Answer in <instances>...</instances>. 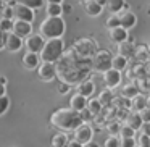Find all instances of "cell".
Instances as JSON below:
<instances>
[{
  "label": "cell",
  "mask_w": 150,
  "mask_h": 147,
  "mask_svg": "<svg viewBox=\"0 0 150 147\" xmlns=\"http://www.w3.org/2000/svg\"><path fill=\"white\" fill-rule=\"evenodd\" d=\"M139 115H140V118H142L144 124H150V108H144Z\"/></svg>",
  "instance_id": "7bdbcfd3"
},
{
  "label": "cell",
  "mask_w": 150,
  "mask_h": 147,
  "mask_svg": "<svg viewBox=\"0 0 150 147\" xmlns=\"http://www.w3.org/2000/svg\"><path fill=\"white\" fill-rule=\"evenodd\" d=\"M140 92L139 86H137V82H131V84H124L123 87H121V97L127 99V100H131V99H134L137 94Z\"/></svg>",
  "instance_id": "603a6c76"
},
{
  "label": "cell",
  "mask_w": 150,
  "mask_h": 147,
  "mask_svg": "<svg viewBox=\"0 0 150 147\" xmlns=\"http://www.w3.org/2000/svg\"><path fill=\"white\" fill-rule=\"evenodd\" d=\"M103 147H121V137L120 136H108L105 139Z\"/></svg>",
  "instance_id": "e575fe53"
},
{
  "label": "cell",
  "mask_w": 150,
  "mask_h": 147,
  "mask_svg": "<svg viewBox=\"0 0 150 147\" xmlns=\"http://www.w3.org/2000/svg\"><path fill=\"white\" fill-rule=\"evenodd\" d=\"M81 4H87V2H91V0H79Z\"/></svg>",
  "instance_id": "9f6ffc18"
},
{
  "label": "cell",
  "mask_w": 150,
  "mask_h": 147,
  "mask_svg": "<svg viewBox=\"0 0 150 147\" xmlns=\"http://www.w3.org/2000/svg\"><path fill=\"white\" fill-rule=\"evenodd\" d=\"M95 2H97L98 5H102V7L105 8V5H107V2H108V0H95Z\"/></svg>",
  "instance_id": "f907efd6"
},
{
  "label": "cell",
  "mask_w": 150,
  "mask_h": 147,
  "mask_svg": "<svg viewBox=\"0 0 150 147\" xmlns=\"http://www.w3.org/2000/svg\"><path fill=\"white\" fill-rule=\"evenodd\" d=\"M4 95H7V87H5V84L0 82V97H4Z\"/></svg>",
  "instance_id": "c3c4849f"
},
{
  "label": "cell",
  "mask_w": 150,
  "mask_h": 147,
  "mask_svg": "<svg viewBox=\"0 0 150 147\" xmlns=\"http://www.w3.org/2000/svg\"><path fill=\"white\" fill-rule=\"evenodd\" d=\"M2 18H7V20H11V18H13V5H7V7L2 10Z\"/></svg>",
  "instance_id": "60d3db41"
},
{
  "label": "cell",
  "mask_w": 150,
  "mask_h": 147,
  "mask_svg": "<svg viewBox=\"0 0 150 147\" xmlns=\"http://www.w3.org/2000/svg\"><path fill=\"white\" fill-rule=\"evenodd\" d=\"M23 39L21 37H18L16 34L13 33H8L7 37H5V49L8 50V52H18V50L23 47Z\"/></svg>",
  "instance_id": "e0dca14e"
},
{
  "label": "cell",
  "mask_w": 150,
  "mask_h": 147,
  "mask_svg": "<svg viewBox=\"0 0 150 147\" xmlns=\"http://www.w3.org/2000/svg\"><path fill=\"white\" fill-rule=\"evenodd\" d=\"M69 89H71V86H69V84H66V82L60 81V84H58V92H60V94H68Z\"/></svg>",
  "instance_id": "ee69618b"
},
{
  "label": "cell",
  "mask_w": 150,
  "mask_h": 147,
  "mask_svg": "<svg viewBox=\"0 0 150 147\" xmlns=\"http://www.w3.org/2000/svg\"><path fill=\"white\" fill-rule=\"evenodd\" d=\"M47 16H52V18H57V16H62L63 15V5H58V4H47Z\"/></svg>",
  "instance_id": "4dcf8cb0"
},
{
  "label": "cell",
  "mask_w": 150,
  "mask_h": 147,
  "mask_svg": "<svg viewBox=\"0 0 150 147\" xmlns=\"http://www.w3.org/2000/svg\"><path fill=\"white\" fill-rule=\"evenodd\" d=\"M81 118H82V123H91V121L94 120L95 116L87 110V108H86V110H82V111H81Z\"/></svg>",
  "instance_id": "b9f144b4"
},
{
  "label": "cell",
  "mask_w": 150,
  "mask_h": 147,
  "mask_svg": "<svg viewBox=\"0 0 150 147\" xmlns=\"http://www.w3.org/2000/svg\"><path fill=\"white\" fill-rule=\"evenodd\" d=\"M87 108L89 111H91L94 116H97V115H100L102 113V110H103V107H102V104L98 102V99H94V97H91V99H87Z\"/></svg>",
  "instance_id": "f546056e"
},
{
  "label": "cell",
  "mask_w": 150,
  "mask_h": 147,
  "mask_svg": "<svg viewBox=\"0 0 150 147\" xmlns=\"http://www.w3.org/2000/svg\"><path fill=\"white\" fill-rule=\"evenodd\" d=\"M86 107H87V99H86L84 95L78 94V92L71 95V99H69V108H71V110L81 113L82 110H86Z\"/></svg>",
  "instance_id": "ac0fdd59"
},
{
  "label": "cell",
  "mask_w": 150,
  "mask_h": 147,
  "mask_svg": "<svg viewBox=\"0 0 150 147\" xmlns=\"http://www.w3.org/2000/svg\"><path fill=\"white\" fill-rule=\"evenodd\" d=\"M140 133L150 136V124H142V128H140Z\"/></svg>",
  "instance_id": "bcb514c9"
},
{
  "label": "cell",
  "mask_w": 150,
  "mask_h": 147,
  "mask_svg": "<svg viewBox=\"0 0 150 147\" xmlns=\"http://www.w3.org/2000/svg\"><path fill=\"white\" fill-rule=\"evenodd\" d=\"M147 108H150V94L147 95Z\"/></svg>",
  "instance_id": "11a10c76"
},
{
  "label": "cell",
  "mask_w": 150,
  "mask_h": 147,
  "mask_svg": "<svg viewBox=\"0 0 150 147\" xmlns=\"http://www.w3.org/2000/svg\"><path fill=\"white\" fill-rule=\"evenodd\" d=\"M136 42L134 40H131V37L126 40V42H123V44H120L118 45V53L120 55H123V57H126L127 60L129 58H132L134 57V53H136Z\"/></svg>",
  "instance_id": "d6986e66"
},
{
  "label": "cell",
  "mask_w": 150,
  "mask_h": 147,
  "mask_svg": "<svg viewBox=\"0 0 150 147\" xmlns=\"http://www.w3.org/2000/svg\"><path fill=\"white\" fill-rule=\"evenodd\" d=\"M76 92L81 95H84L86 99H91L92 95H94L95 92V82L92 81V79H84V81H81L78 84V87H76Z\"/></svg>",
  "instance_id": "9a60e30c"
},
{
  "label": "cell",
  "mask_w": 150,
  "mask_h": 147,
  "mask_svg": "<svg viewBox=\"0 0 150 147\" xmlns=\"http://www.w3.org/2000/svg\"><path fill=\"white\" fill-rule=\"evenodd\" d=\"M5 37H7V34H5L4 31H0V50L5 47Z\"/></svg>",
  "instance_id": "f6af8a7d"
},
{
  "label": "cell",
  "mask_w": 150,
  "mask_h": 147,
  "mask_svg": "<svg viewBox=\"0 0 150 147\" xmlns=\"http://www.w3.org/2000/svg\"><path fill=\"white\" fill-rule=\"evenodd\" d=\"M120 23H121V28H124L126 31L132 29V28H136L137 21H139V18H137V15L134 13L132 10H124L121 11L120 15Z\"/></svg>",
  "instance_id": "7c38bea8"
},
{
  "label": "cell",
  "mask_w": 150,
  "mask_h": 147,
  "mask_svg": "<svg viewBox=\"0 0 150 147\" xmlns=\"http://www.w3.org/2000/svg\"><path fill=\"white\" fill-rule=\"evenodd\" d=\"M47 4H58V5H62L63 0H47Z\"/></svg>",
  "instance_id": "681fc988"
},
{
  "label": "cell",
  "mask_w": 150,
  "mask_h": 147,
  "mask_svg": "<svg viewBox=\"0 0 150 147\" xmlns=\"http://www.w3.org/2000/svg\"><path fill=\"white\" fill-rule=\"evenodd\" d=\"M13 23L15 21L7 20V18H2V20H0V31H4V33H11V31H13Z\"/></svg>",
  "instance_id": "8d00e7d4"
},
{
  "label": "cell",
  "mask_w": 150,
  "mask_h": 147,
  "mask_svg": "<svg viewBox=\"0 0 150 147\" xmlns=\"http://www.w3.org/2000/svg\"><path fill=\"white\" fill-rule=\"evenodd\" d=\"M98 102L102 104V107L107 108V107H111V104H113V92L110 91V89H103V91L98 94Z\"/></svg>",
  "instance_id": "f1b7e54d"
},
{
  "label": "cell",
  "mask_w": 150,
  "mask_h": 147,
  "mask_svg": "<svg viewBox=\"0 0 150 147\" xmlns=\"http://www.w3.org/2000/svg\"><path fill=\"white\" fill-rule=\"evenodd\" d=\"M121 81H123V75L116 70H108L107 73H103V84L107 86V89L113 91L118 86H121Z\"/></svg>",
  "instance_id": "30bf717a"
},
{
  "label": "cell",
  "mask_w": 150,
  "mask_h": 147,
  "mask_svg": "<svg viewBox=\"0 0 150 147\" xmlns=\"http://www.w3.org/2000/svg\"><path fill=\"white\" fill-rule=\"evenodd\" d=\"M37 76H39L40 81H45L50 82L57 78V68H55V63H47L42 62L39 66H37Z\"/></svg>",
  "instance_id": "ba28073f"
},
{
  "label": "cell",
  "mask_w": 150,
  "mask_h": 147,
  "mask_svg": "<svg viewBox=\"0 0 150 147\" xmlns=\"http://www.w3.org/2000/svg\"><path fill=\"white\" fill-rule=\"evenodd\" d=\"M108 37H110V40L113 44H116V45H120V44L126 42L127 39H129V31H126L124 28H115V29H110L108 31Z\"/></svg>",
  "instance_id": "4fadbf2b"
},
{
  "label": "cell",
  "mask_w": 150,
  "mask_h": 147,
  "mask_svg": "<svg viewBox=\"0 0 150 147\" xmlns=\"http://www.w3.org/2000/svg\"><path fill=\"white\" fill-rule=\"evenodd\" d=\"M74 141H78L81 146H87L94 141V128L91 126V123H82L74 131Z\"/></svg>",
  "instance_id": "52a82bcc"
},
{
  "label": "cell",
  "mask_w": 150,
  "mask_h": 147,
  "mask_svg": "<svg viewBox=\"0 0 150 147\" xmlns=\"http://www.w3.org/2000/svg\"><path fill=\"white\" fill-rule=\"evenodd\" d=\"M71 50L81 58H87L92 60V57L98 52V44L95 39L92 37H81V39H76L73 44Z\"/></svg>",
  "instance_id": "5b68a950"
},
{
  "label": "cell",
  "mask_w": 150,
  "mask_h": 147,
  "mask_svg": "<svg viewBox=\"0 0 150 147\" xmlns=\"http://www.w3.org/2000/svg\"><path fill=\"white\" fill-rule=\"evenodd\" d=\"M121 147H137L136 137H124V139H121Z\"/></svg>",
  "instance_id": "ab89813d"
},
{
  "label": "cell",
  "mask_w": 150,
  "mask_h": 147,
  "mask_svg": "<svg viewBox=\"0 0 150 147\" xmlns=\"http://www.w3.org/2000/svg\"><path fill=\"white\" fill-rule=\"evenodd\" d=\"M121 121L113 120V121H108L107 123V131L110 133V136H120V131H121Z\"/></svg>",
  "instance_id": "1f68e13d"
},
{
  "label": "cell",
  "mask_w": 150,
  "mask_h": 147,
  "mask_svg": "<svg viewBox=\"0 0 150 147\" xmlns=\"http://www.w3.org/2000/svg\"><path fill=\"white\" fill-rule=\"evenodd\" d=\"M84 147H100V146H98L97 142H94V141H92L91 144H87V146H84Z\"/></svg>",
  "instance_id": "816d5d0a"
},
{
  "label": "cell",
  "mask_w": 150,
  "mask_h": 147,
  "mask_svg": "<svg viewBox=\"0 0 150 147\" xmlns=\"http://www.w3.org/2000/svg\"><path fill=\"white\" fill-rule=\"evenodd\" d=\"M144 108H147V95L142 94V92H139L134 99H131V111L140 113Z\"/></svg>",
  "instance_id": "ffe728a7"
},
{
  "label": "cell",
  "mask_w": 150,
  "mask_h": 147,
  "mask_svg": "<svg viewBox=\"0 0 150 147\" xmlns=\"http://www.w3.org/2000/svg\"><path fill=\"white\" fill-rule=\"evenodd\" d=\"M24 45H26L28 52L40 55L44 45H45V39H44L40 34H31L29 37H26V40H24Z\"/></svg>",
  "instance_id": "9c48e42d"
},
{
  "label": "cell",
  "mask_w": 150,
  "mask_h": 147,
  "mask_svg": "<svg viewBox=\"0 0 150 147\" xmlns=\"http://www.w3.org/2000/svg\"><path fill=\"white\" fill-rule=\"evenodd\" d=\"M124 124H127L129 128H132L134 131H140V128H142V124H144V121H142V118H140V115L137 113V111H129V115H127V118H126V121H124Z\"/></svg>",
  "instance_id": "7402d4cb"
},
{
  "label": "cell",
  "mask_w": 150,
  "mask_h": 147,
  "mask_svg": "<svg viewBox=\"0 0 150 147\" xmlns=\"http://www.w3.org/2000/svg\"><path fill=\"white\" fill-rule=\"evenodd\" d=\"M105 8L110 11V15H120L121 11L129 10V4L127 0H108Z\"/></svg>",
  "instance_id": "2e32d148"
},
{
  "label": "cell",
  "mask_w": 150,
  "mask_h": 147,
  "mask_svg": "<svg viewBox=\"0 0 150 147\" xmlns=\"http://www.w3.org/2000/svg\"><path fill=\"white\" fill-rule=\"evenodd\" d=\"M40 65V55L37 53H31V52H26L23 57V66L26 70H34Z\"/></svg>",
  "instance_id": "44dd1931"
},
{
  "label": "cell",
  "mask_w": 150,
  "mask_h": 147,
  "mask_svg": "<svg viewBox=\"0 0 150 147\" xmlns=\"http://www.w3.org/2000/svg\"><path fill=\"white\" fill-rule=\"evenodd\" d=\"M0 82H2V84H7V78H4V76H0Z\"/></svg>",
  "instance_id": "f5cc1de1"
},
{
  "label": "cell",
  "mask_w": 150,
  "mask_h": 147,
  "mask_svg": "<svg viewBox=\"0 0 150 147\" xmlns=\"http://www.w3.org/2000/svg\"><path fill=\"white\" fill-rule=\"evenodd\" d=\"M55 68H57V76L60 78V81L66 82L69 86H73V84L78 86L81 81L87 79L89 73L92 70V63L87 58L78 57L69 49L55 63Z\"/></svg>",
  "instance_id": "6da1fadb"
},
{
  "label": "cell",
  "mask_w": 150,
  "mask_h": 147,
  "mask_svg": "<svg viewBox=\"0 0 150 147\" xmlns=\"http://www.w3.org/2000/svg\"><path fill=\"white\" fill-rule=\"evenodd\" d=\"M50 123L52 126L58 128L62 133H69V131H76L82 124V118L79 111H74L71 108H58L52 113L50 116Z\"/></svg>",
  "instance_id": "7a4b0ae2"
},
{
  "label": "cell",
  "mask_w": 150,
  "mask_h": 147,
  "mask_svg": "<svg viewBox=\"0 0 150 147\" xmlns=\"http://www.w3.org/2000/svg\"><path fill=\"white\" fill-rule=\"evenodd\" d=\"M13 18L16 21H26V23H33L34 20V10L24 7L21 4H16L13 7Z\"/></svg>",
  "instance_id": "8fae6325"
},
{
  "label": "cell",
  "mask_w": 150,
  "mask_h": 147,
  "mask_svg": "<svg viewBox=\"0 0 150 147\" xmlns=\"http://www.w3.org/2000/svg\"><path fill=\"white\" fill-rule=\"evenodd\" d=\"M111 62H113V55L110 50H98L94 57H92L91 63H92V70L97 73H107L108 70H111Z\"/></svg>",
  "instance_id": "8992f818"
},
{
  "label": "cell",
  "mask_w": 150,
  "mask_h": 147,
  "mask_svg": "<svg viewBox=\"0 0 150 147\" xmlns=\"http://www.w3.org/2000/svg\"><path fill=\"white\" fill-rule=\"evenodd\" d=\"M136 142H137V147H150V136L139 133V136H137Z\"/></svg>",
  "instance_id": "74e56055"
},
{
  "label": "cell",
  "mask_w": 150,
  "mask_h": 147,
  "mask_svg": "<svg viewBox=\"0 0 150 147\" xmlns=\"http://www.w3.org/2000/svg\"><path fill=\"white\" fill-rule=\"evenodd\" d=\"M136 131L132 129V128H129L127 124H123L121 126V131H120V137L121 139H124V137H136Z\"/></svg>",
  "instance_id": "d590c367"
},
{
  "label": "cell",
  "mask_w": 150,
  "mask_h": 147,
  "mask_svg": "<svg viewBox=\"0 0 150 147\" xmlns=\"http://www.w3.org/2000/svg\"><path fill=\"white\" fill-rule=\"evenodd\" d=\"M5 7H7V5H5V4H4V2H2V0H0V11L4 10V8H5Z\"/></svg>",
  "instance_id": "db71d44e"
},
{
  "label": "cell",
  "mask_w": 150,
  "mask_h": 147,
  "mask_svg": "<svg viewBox=\"0 0 150 147\" xmlns=\"http://www.w3.org/2000/svg\"><path fill=\"white\" fill-rule=\"evenodd\" d=\"M65 42L63 39H49L45 40L42 52H40V62L57 63L65 53Z\"/></svg>",
  "instance_id": "277c9868"
},
{
  "label": "cell",
  "mask_w": 150,
  "mask_h": 147,
  "mask_svg": "<svg viewBox=\"0 0 150 147\" xmlns=\"http://www.w3.org/2000/svg\"><path fill=\"white\" fill-rule=\"evenodd\" d=\"M65 31H66V23L62 16H57V18L47 16L42 21V24H40L39 34L47 40L49 39H62Z\"/></svg>",
  "instance_id": "3957f363"
},
{
  "label": "cell",
  "mask_w": 150,
  "mask_h": 147,
  "mask_svg": "<svg viewBox=\"0 0 150 147\" xmlns=\"http://www.w3.org/2000/svg\"><path fill=\"white\" fill-rule=\"evenodd\" d=\"M127 76H129L131 79H134V78H139V79L145 78L147 73H145V66H144V63H136V65H132V68L127 71Z\"/></svg>",
  "instance_id": "4316f807"
},
{
  "label": "cell",
  "mask_w": 150,
  "mask_h": 147,
  "mask_svg": "<svg viewBox=\"0 0 150 147\" xmlns=\"http://www.w3.org/2000/svg\"><path fill=\"white\" fill-rule=\"evenodd\" d=\"M68 142H69L68 134L62 133V131H60V133H57V134H53L52 141H50L52 147H66V146H68Z\"/></svg>",
  "instance_id": "83f0119b"
},
{
  "label": "cell",
  "mask_w": 150,
  "mask_h": 147,
  "mask_svg": "<svg viewBox=\"0 0 150 147\" xmlns=\"http://www.w3.org/2000/svg\"><path fill=\"white\" fill-rule=\"evenodd\" d=\"M134 58L137 60V63H145L147 60H150V50L145 44L136 47V53H134Z\"/></svg>",
  "instance_id": "484cf974"
},
{
  "label": "cell",
  "mask_w": 150,
  "mask_h": 147,
  "mask_svg": "<svg viewBox=\"0 0 150 147\" xmlns=\"http://www.w3.org/2000/svg\"><path fill=\"white\" fill-rule=\"evenodd\" d=\"M105 26L108 28V31H110V29H115V28H120V26H121L120 16H118V15H108L107 21H105Z\"/></svg>",
  "instance_id": "836d02e7"
},
{
  "label": "cell",
  "mask_w": 150,
  "mask_h": 147,
  "mask_svg": "<svg viewBox=\"0 0 150 147\" xmlns=\"http://www.w3.org/2000/svg\"><path fill=\"white\" fill-rule=\"evenodd\" d=\"M84 10H86V13H87L89 16L95 18V16H100V15H102L103 7H102V5H98L95 0H91V2L84 4Z\"/></svg>",
  "instance_id": "d4e9b609"
},
{
  "label": "cell",
  "mask_w": 150,
  "mask_h": 147,
  "mask_svg": "<svg viewBox=\"0 0 150 147\" xmlns=\"http://www.w3.org/2000/svg\"><path fill=\"white\" fill-rule=\"evenodd\" d=\"M13 34H16L18 37H29L33 34V24L26 23V21H15L13 23Z\"/></svg>",
  "instance_id": "5bb4252c"
},
{
  "label": "cell",
  "mask_w": 150,
  "mask_h": 147,
  "mask_svg": "<svg viewBox=\"0 0 150 147\" xmlns=\"http://www.w3.org/2000/svg\"><path fill=\"white\" fill-rule=\"evenodd\" d=\"M44 2H45V0H18V4L24 5V7L31 8V10H36V8H42Z\"/></svg>",
  "instance_id": "d6a6232c"
},
{
  "label": "cell",
  "mask_w": 150,
  "mask_h": 147,
  "mask_svg": "<svg viewBox=\"0 0 150 147\" xmlns=\"http://www.w3.org/2000/svg\"><path fill=\"white\" fill-rule=\"evenodd\" d=\"M147 15L150 16V5H149V8H147Z\"/></svg>",
  "instance_id": "680465c9"
},
{
  "label": "cell",
  "mask_w": 150,
  "mask_h": 147,
  "mask_svg": "<svg viewBox=\"0 0 150 147\" xmlns=\"http://www.w3.org/2000/svg\"><path fill=\"white\" fill-rule=\"evenodd\" d=\"M127 66H129V60L126 58V57L123 55H113V62H111V68L116 70V71L123 73L124 70H127Z\"/></svg>",
  "instance_id": "cb8c5ba5"
},
{
  "label": "cell",
  "mask_w": 150,
  "mask_h": 147,
  "mask_svg": "<svg viewBox=\"0 0 150 147\" xmlns=\"http://www.w3.org/2000/svg\"><path fill=\"white\" fill-rule=\"evenodd\" d=\"M8 108H10V99H8V95L0 97V116L7 113Z\"/></svg>",
  "instance_id": "f35d334b"
},
{
  "label": "cell",
  "mask_w": 150,
  "mask_h": 147,
  "mask_svg": "<svg viewBox=\"0 0 150 147\" xmlns=\"http://www.w3.org/2000/svg\"><path fill=\"white\" fill-rule=\"evenodd\" d=\"M66 147H84V146H81V144H79L78 141L71 139V141H69V142H68V146H66Z\"/></svg>",
  "instance_id": "7dc6e473"
},
{
  "label": "cell",
  "mask_w": 150,
  "mask_h": 147,
  "mask_svg": "<svg viewBox=\"0 0 150 147\" xmlns=\"http://www.w3.org/2000/svg\"><path fill=\"white\" fill-rule=\"evenodd\" d=\"M2 2H4V4H5V5H7V4H10L11 0H2Z\"/></svg>",
  "instance_id": "6f0895ef"
}]
</instances>
